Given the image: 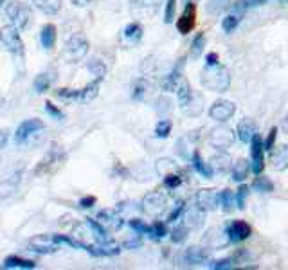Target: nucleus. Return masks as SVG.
I'll use <instances>...</instances> for the list:
<instances>
[{
	"label": "nucleus",
	"instance_id": "obj_1",
	"mask_svg": "<svg viewBox=\"0 0 288 270\" xmlns=\"http://www.w3.org/2000/svg\"><path fill=\"white\" fill-rule=\"evenodd\" d=\"M202 85L215 92H227L231 86V74L222 65H206L202 70Z\"/></svg>",
	"mask_w": 288,
	"mask_h": 270
},
{
	"label": "nucleus",
	"instance_id": "obj_2",
	"mask_svg": "<svg viewBox=\"0 0 288 270\" xmlns=\"http://www.w3.org/2000/svg\"><path fill=\"white\" fill-rule=\"evenodd\" d=\"M166 206H168V197H166V193H162V191H151V193H148L141 202L142 211H144L148 216H153V218L162 215L164 211H166Z\"/></svg>",
	"mask_w": 288,
	"mask_h": 270
},
{
	"label": "nucleus",
	"instance_id": "obj_3",
	"mask_svg": "<svg viewBox=\"0 0 288 270\" xmlns=\"http://www.w3.org/2000/svg\"><path fill=\"white\" fill-rule=\"evenodd\" d=\"M6 13L8 18L11 20L15 27L18 29H26L31 22V8L24 2H11V4L6 8Z\"/></svg>",
	"mask_w": 288,
	"mask_h": 270
},
{
	"label": "nucleus",
	"instance_id": "obj_4",
	"mask_svg": "<svg viewBox=\"0 0 288 270\" xmlns=\"http://www.w3.org/2000/svg\"><path fill=\"white\" fill-rule=\"evenodd\" d=\"M88 52V42L83 35H74L72 38L67 42L63 51V58L67 61H79L83 60Z\"/></svg>",
	"mask_w": 288,
	"mask_h": 270
},
{
	"label": "nucleus",
	"instance_id": "obj_5",
	"mask_svg": "<svg viewBox=\"0 0 288 270\" xmlns=\"http://www.w3.org/2000/svg\"><path fill=\"white\" fill-rule=\"evenodd\" d=\"M18 27H15L13 24L4 29H0V40L4 42V47L13 54H24V42L20 38V33H18Z\"/></svg>",
	"mask_w": 288,
	"mask_h": 270
},
{
	"label": "nucleus",
	"instance_id": "obj_6",
	"mask_svg": "<svg viewBox=\"0 0 288 270\" xmlns=\"http://www.w3.org/2000/svg\"><path fill=\"white\" fill-rule=\"evenodd\" d=\"M209 142L213 148H216L218 151H225L227 148H231L234 142V133L227 126H216L209 133Z\"/></svg>",
	"mask_w": 288,
	"mask_h": 270
},
{
	"label": "nucleus",
	"instance_id": "obj_7",
	"mask_svg": "<svg viewBox=\"0 0 288 270\" xmlns=\"http://www.w3.org/2000/svg\"><path fill=\"white\" fill-rule=\"evenodd\" d=\"M162 6V0H132L130 11L135 18H151Z\"/></svg>",
	"mask_w": 288,
	"mask_h": 270
},
{
	"label": "nucleus",
	"instance_id": "obj_8",
	"mask_svg": "<svg viewBox=\"0 0 288 270\" xmlns=\"http://www.w3.org/2000/svg\"><path fill=\"white\" fill-rule=\"evenodd\" d=\"M195 26H197V4L187 2L180 18L176 20V29H178L180 35H189L191 31L195 29Z\"/></svg>",
	"mask_w": 288,
	"mask_h": 270
},
{
	"label": "nucleus",
	"instance_id": "obj_9",
	"mask_svg": "<svg viewBox=\"0 0 288 270\" xmlns=\"http://www.w3.org/2000/svg\"><path fill=\"white\" fill-rule=\"evenodd\" d=\"M236 112V105L232 101H225V99H220L209 108V117L215 119L216 123H227Z\"/></svg>",
	"mask_w": 288,
	"mask_h": 270
},
{
	"label": "nucleus",
	"instance_id": "obj_10",
	"mask_svg": "<svg viewBox=\"0 0 288 270\" xmlns=\"http://www.w3.org/2000/svg\"><path fill=\"white\" fill-rule=\"evenodd\" d=\"M250 162H252V166H250V169L254 171V175H259V173L263 171V167H265V157H263V151H265V148H263V141L261 137H259L258 133L252 137V141H250Z\"/></svg>",
	"mask_w": 288,
	"mask_h": 270
},
{
	"label": "nucleus",
	"instance_id": "obj_11",
	"mask_svg": "<svg viewBox=\"0 0 288 270\" xmlns=\"http://www.w3.org/2000/svg\"><path fill=\"white\" fill-rule=\"evenodd\" d=\"M43 130V121L42 119H27L24 121L20 126L17 128V133H15V141L17 144H22V142H26L31 135H35L36 132Z\"/></svg>",
	"mask_w": 288,
	"mask_h": 270
},
{
	"label": "nucleus",
	"instance_id": "obj_12",
	"mask_svg": "<svg viewBox=\"0 0 288 270\" xmlns=\"http://www.w3.org/2000/svg\"><path fill=\"white\" fill-rule=\"evenodd\" d=\"M29 247L33 252H38V254H51L56 250L58 243L54 240V236H49V234H38L35 238H31L29 241Z\"/></svg>",
	"mask_w": 288,
	"mask_h": 270
},
{
	"label": "nucleus",
	"instance_id": "obj_13",
	"mask_svg": "<svg viewBox=\"0 0 288 270\" xmlns=\"http://www.w3.org/2000/svg\"><path fill=\"white\" fill-rule=\"evenodd\" d=\"M195 204L202 211H215L216 206L220 204V195L215 189H200L195 197Z\"/></svg>",
	"mask_w": 288,
	"mask_h": 270
},
{
	"label": "nucleus",
	"instance_id": "obj_14",
	"mask_svg": "<svg viewBox=\"0 0 288 270\" xmlns=\"http://www.w3.org/2000/svg\"><path fill=\"white\" fill-rule=\"evenodd\" d=\"M227 236H229V241L232 243H238V241H243L247 240L250 234H252V227H250L249 223L243 222V220H236V222H232L227 229Z\"/></svg>",
	"mask_w": 288,
	"mask_h": 270
},
{
	"label": "nucleus",
	"instance_id": "obj_15",
	"mask_svg": "<svg viewBox=\"0 0 288 270\" xmlns=\"http://www.w3.org/2000/svg\"><path fill=\"white\" fill-rule=\"evenodd\" d=\"M182 67H184V58L178 60V63L173 67L171 72L164 76V79L160 81V88H162L164 92H173V90L178 88V83H180V76H182Z\"/></svg>",
	"mask_w": 288,
	"mask_h": 270
},
{
	"label": "nucleus",
	"instance_id": "obj_16",
	"mask_svg": "<svg viewBox=\"0 0 288 270\" xmlns=\"http://www.w3.org/2000/svg\"><path fill=\"white\" fill-rule=\"evenodd\" d=\"M204 220H206V211H202L195 204L193 207H189V209L185 211L184 222L182 223H184L187 229H200L204 225Z\"/></svg>",
	"mask_w": 288,
	"mask_h": 270
},
{
	"label": "nucleus",
	"instance_id": "obj_17",
	"mask_svg": "<svg viewBox=\"0 0 288 270\" xmlns=\"http://www.w3.org/2000/svg\"><path fill=\"white\" fill-rule=\"evenodd\" d=\"M98 222L101 223L107 231H117V229L123 227V220H121V216L112 209L101 211L98 215Z\"/></svg>",
	"mask_w": 288,
	"mask_h": 270
},
{
	"label": "nucleus",
	"instance_id": "obj_18",
	"mask_svg": "<svg viewBox=\"0 0 288 270\" xmlns=\"http://www.w3.org/2000/svg\"><path fill=\"white\" fill-rule=\"evenodd\" d=\"M182 261L187 266H195V265H202L207 261V252L204 249H198V247H189L182 254Z\"/></svg>",
	"mask_w": 288,
	"mask_h": 270
},
{
	"label": "nucleus",
	"instance_id": "obj_19",
	"mask_svg": "<svg viewBox=\"0 0 288 270\" xmlns=\"http://www.w3.org/2000/svg\"><path fill=\"white\" fill-rule=\"evenodd\" d=\"M270 162L275 171H284V169H288V144L279 146V148L272 153Z\"/></svg>",
	"mask_w": 288,
	"mask_h": 270
},
{
	"label": "nucleus",
	"instance_id": "obj_20",
	"mask_svg": "<svg viewBox=\"0 0 288 270\" xmlns=\"http://www.w3.org/2000/svg\"><path fill=\"white\" fill-rule=\"evenodd\" d=\"M218 232L220 229H211V231L206 234V238H204L206 243L211 245V249H222L224 245H227V240H229L227 231H222V234H218Z\"/></svg>",
	"mask_w": 288,
	"mask_h": 270
},
{
	"label": "nucleus",
	"instance_id": "obj_21",
	"mask_svg": "<svg viewBox=\"0 0 288 270\" xmlns=\"http://www.w3.org/2000/svg\"><path fill=\"white\" fill-rule=\"evenodd\" d=\"M40 42L45 49H52L56 45V26L52 24H45L40 33Z\"/></svg>",
	"mask_w": 288,
	"mask_h": 270
},
{
	"label": "nucleus",
	"instance_id": "obj_22",
	"mask_svg": "<svg viewBox=\"0 0 288 270\" xmlns=\"http://www.w3.org/2000/svg\"><path fill=\"white\" fill-rule=\"evenodd\" d=\"M254 135H256V125H254L252 121L250 119L240 121V125H238V139L241 142H250Z\"/></svg>",
	"mask_w": 288,
	"mask_h": 270
},
{
	"label": "nucleus",
	"instance_id": "obj_23",
	"mask_svg": "<svg viewBox=\"0 0 288 270\" xmlns=\"http://www.w3.org/2000/svg\"><path fill=\"white\" fill-rule=\"evenodd\" d=\"M33 4H35V8L40 9L42 13L56 15V13H60L63 0H33Z\"/></svg>",
	"mask_w": 288,
	"mask_h": 270
},
{
	"label": "nucleus",
	"instance_id": "obj_24",
	"mask_svg": "<svg viewBox=\"0 0 288 270\" xmlns=\"http://www.w3.org/2000/svg\"><path fill=\"white\" fill-rule=\"evenodd\" d=\"M191 162H193V167L197 169V173H200V175L204 176V178H211L213 173H215V169H213L209 164L204 162L202 155H200V151H195L193 157H191Z\"/></svg>",
	"mask_w": 288,
	"mask_h": 270
},
{
	"label": "nucleus",
	"instance_id": "obj_25",
	"mask_svg": "<svg viewBox=\"0 0 288 270\" xmlns=\"http://www.w3.org/2000/svg\"><path fill=\"white\" fill-rule=\"evenodd\" d=\"M6 268H36V263L33 259H26V257H20V256H9L6 257L4 261Z\"/></svg>",
	"mask_w": 288,
	"mask_h": 270
},
{
	"label": "nucleus",
	"instance_id": "obj_26",
	"mask_svg": "<svg viewBox=\"0 0 288 270\" xmlns=\"http://www.w3.org/2000/svg\"><path fill=\"white\" fill-rule=\"evenodd\" d=\"M249 171H250L249 160L247 159L236 160L234 166H232V180L234 182H243L247 178V175H249Z\"/></svg>",
	"mask_w": 288,
	"mask_h": 270
},
{
	"label": "nucleus",
	"instance_id": "obj_27",
	"mask_svg": "<svg viewBox=\"0 0 288 270\" xmlns=\"http://www.w3.org/2000/svg\"><path fill=\"white\" fill-rule=\"evenodd\" d=\"M101 77H95L94 81L92 83H88V85L85 86V88H81L79 90V99H81L83 103H88V101H92V99L98 96V92H99V85H101Z\"/></svg>",
	"mask_w": 288,
	"mask_h": 270
},
{
	"label": "nucleus",
	"instance_id": "obj_28",
	"mask_svg": "<svg viewBox=\"0 0 288 270\" xmlns=\"http://www.w3.org/2000/svg\"><path fill=\"white\" fill-rule=\"evenodd\" d=\"M211 167L215 171H220V173H225L227 169H231V157L224 151H220V153L213 155L211 159Z\"/></svg>",
	"mask_w": 288,
	"mask_h": 270
},
{
	"label": "nucleus",
	"instance_id": "obj_29",
	"mask_svg": "<svg viewBox=\"0 0 288 270\" xmlns=\"http://www.w3.org/2000/svg\"><path fill=\"white\" fill-rule=\"evenodd\" d=\"M184 108V112L187 114V116H191V117H197V116H200L202 114V110H204V98L202 96H191V99H189V103L185 105V107H182Z\"/></svg>",
	"mask_w": 288,
	"mask_h": 270
},
{
	"label": "nucleus",
	"instance_id": "obj_30",
	"mask_svg": "<svg viewBox=\"0 0 288 270\" xmlns=\"http://www.w3.org/2000/svg\"><path fill=\"white\" fill-rule=\"evenodd\" d=\"M150 90H151V83L148 81V79H144V77H139L134 85L132 96H134V99H139V101H141V99H144V96H146Z\"/></svg>",
	"mask_w": 288,
	"mask_h": 270
},
{
	"label": "nucleus",
	"instance_id": "obj_31",
	"mask_svg": "<svg viewBox=\"0 0 288 270\" xmlns=\"http://www.w3.org/2000/svg\"><path fill=\"white\" fill-rule=\"evenodd\" d=\"M60 159H61V153L56 150V146H52L51 150H49V155H45L43 160L40 162V166L36 167V175H40V173L45 169V166H49V164H52V162H58Z\"/></svg>",
	"mask_w": 288,
	"mask_h": 270
},
{
	"label": "nucleus",
	"instance_id": "obj_32",
	"mask_svg": "<svg viewBox=\"0 0 288 270\" xmlns=\"http://www.w3.org/2000/svg\"><path fill=\"white\" fill-rule=\"evenodd\" d=\"M125 38L132 40V42H139L142 38V26L139 22H132L125 27Z\"/></svg>",
	"mask_w": 288,
	"mask_h": 270
},
{
	"label": "nucleus",
	"instance_id": "obj_33",
	"mask_svg": "<svg viewBox=\"0 0 288 270\" xmlns=\"http://www.w3.org/2000/svg\"><path fill=\"white\" fill-rule=\"evenodd\" d=\"M176 92H178V103H180V107H185V105L189 103L191 96H193V90H191L189 83L182 81L178 85V88H176Z\"/></svg>",
	"mask_w": 288,
	"mask_h": 270
},
{
	"label": "nucleus",
	"instance_id": "obj_34",
	"mask_svg": "<svg viewBox=\"0 0 288 270\" xmlns=\"http://www.w3.org/2000/svg\"><path fill=\"white\" fill-rule=\"evenodd\" d=\"M17 180H4L0 184V202L2 200H8L9 197H13L15 191H17Z\"/></svg>",
	"mask_w": 288,
	"mask_h": 270
},
{
	"label": "nucleus",
	"instance_id": "obj_35",
	"mask_svg": "<svg viewBox=\"0 0 288 270\" xmlns=\"http://www.w3.org/2000/svg\"><path fill=\"white\" fill-rule=\"evenodd\" d=\"M252 188L256 189V191H259V193H270V191H274V184H272V180H268L267 176H256Z\"/></svg>",
	"mask_w": 288,
	"mask_h": 270
},
{
	"label": "nucleus",
	"instance_id": "obj_36",
	"mask_svg": "<svg viewBox=\"0 0 288 270\" xmlns=\"http://www.w3.org/2000/svg\"><path fill=\"white\" fill-rule=\"evenodd\" d=\"M204 47H206V36H204V33H197L193 43H191V56L198 58V56L202 54Z\"/></svg>",
	"mask_w": 288,
	"mask_h": 270
},
{
	"label": "nucleus",
	"instance_id": "obj_37",
	"mask_svg": "<svg viewBox=\"0 0 288 270\" xmlns=\"http://www.w3.org/2000/svg\"><path fill=\"white\" fill-rule=\"evenodd\" d=\"M171 133V121L169 119H160L155 126V135L159 139H166Z\"/></svg>",
	"mask_w": 288,
	"mask_h": 270
},
{
	"label": "nucleus",
	"instance_id": "obj_38",
	"mask_svg": "<svg viewBox=\"0 0 288 270\" xmlns=\"http://www.w3.org/2000/svg\"><path fill=\"white\" fill-rule=\"evenodd\" d=\"M51 81H52V77L51 74H40V76H36L35 79V90L38 92V94H42V92H45V90L51 86Z\"/></svg>",
	"mask_w": 288,
	"mask_h": 270
},
{
	"label": "nucleus",
	"instance_id": "obj_39",
	"mask_svg": "<svg viewBox=\"0 0 288 270\" xmlns=\"http://www.w3.org/2000/svg\"><path fill=\"white\" fill-rule=\"evenodd\" d=\"M168 234V229H166V223L162 222H155L153 225H150V236L153 240H162L164 236Z\"/></svg>",
	"mask_w": 288,
	"mask_h": 270
},
{
	"label": "nucleus",
	"instance_id": "obj_40",
	"mask_svg": "<svg viewBox=\"0 0 288 270\" xmlns=\"http://www.w3.org/2000/svg\"><path fill=\"white\" fill-rule=\"evenodd\" d=\"M86 69L90 70V72H94L98 77H101V79H105V74H107V67H105L103 61L99 60H92L90 63L86 65Z\"/></svg>",
	"mask_w": 288,
	"mask_h": 270
},
{
	"label": "nucleus",
	"instance_id": "obj_41",
	"mask_svg": "<svg viewBox=\"0 0 288 270\" xmlns=\"http://www.w3.org/2000/svg\"><path fill=\"white\" fill-rule=\"evenodd\" d=\"M182 184V176L178 173H169V175L164 176V186L168 189H176Z\"/></svg>",
	"mask_w": 288,
	"mask_h": 270
},
{
	"label": "nucleus",
	"instance_id": "obj_42",
	"mask_svg": "<svg viewBox=\"0 0 288 270\" xmlns=\"http://www.w3.org/2000/svg\"><path fill=\"white\" fill-rule=\"evenodd\" d=\"M220 204H222L225 213H231L232 211V193L229 189H224V191L220 193Z\"/></svg>",
	"mask_w": 288,
	"mask_h": 270
},
{
	"label": "nucleus",
	"instance_id": "obj_43",
	"mask_svg": "<svg viewBox=\"0 0 288 270\" xmlns=\"http://www.w3.org/2000/svg\"><path fill=\"white\" fill-rule=\"evenodd\" d=\"M187 231H189V229H187V227L184 225V223H182V225H178L176 229H173L171 240L175 241V243H182V241H184L185 238H187Z\"/></svg>",
	"mask_w": 288,
	"mask_h": 270
},
{
	"label": "nucleus",
	"instance_id": "obj_44",
	"mask_svg": "<svg viewBox=\"0 0 288 270\" xmlns=\"http://www.w3.org/2000/svg\"><path fill=\"white\" fill-rule=\"evenodd\" d=\"M175 11H176V0H168L166 2V11H164V22L171 24L175 20Z\"/></svg>",
	"mask_w": 288,
	"mask_h": 270
},
{
	"label": "nucleus",
	"instance_id": "obj_45",
	"mask_svg": "<svg viewBox=\"0 0 288 270\" xmlns=\"http://www.w3.org/2000/svg\"><path fill=\"white\" fill-rule=\"evenodd\" d=\"M130 227L134 229L135 232H139V234H150V225H146L142 220H130Z\"/></svg>",
	"mask_w": 288,
	"mask_h": 270
},
{
	"label": "nucleus",
	"instance_id": "obj_46",
	"mask_svg": "<svg viewBox=\"0 0 288 270\" xmlns=\"http://www.w3.org/2000/svg\"><path fill=\"white\" fill-rule=\"evenodd\" d=\"M227 2H229V0H209V2H207V11H209V13H213V15L220 13V11L227 6Z\"/></svg>",
	"mask_w": 288,
	"mask_h": 270
},
{
	"label": "nucleus",
	"instance_id": "obj_47",
	"mask_svg": "<svg viewBox=\"0 0 288 270\" xmlns=\"http://www.w3.org/2000/svg\"><path fill=\"white\" fill-rule=\"evenodd\" d=\"M247 197H249V188H247V186H240V189H238V193H236V204L240 209H245Z\"/></svg>",
	"mask_w": 288,
	"mask_h": 270
},
{
	"label": "nucleus",
	"instance_id": "obj_48",
	"mask_svg": "<svg viewBox=\"0 0 288 270\" xmlns=\"http://www.w3.org/2000/svg\"><path fill=\"white\" fill-rule=\"evenodd\" d=\"M238 24H240V18L238 17H225L224 22H222V27H224L225 33H232L238 27Z\"/></svg>",
	"mask_w": 288,
	"mask_h": 270
},
{
	"label": "nucleus",
	"instance_id": "obj_49",
	"mask_svg": "<svg viewBox=\"0 0 288 270\" xmlns=\"http://www.w3.org/2000/svg\"><path fill=\"white\" fill-rule=\"evenodd\" d=\"M184 211H185V204H184V202H182V200L176 202V207L171 211V215L168 216V222H176V220L182 216V213H184Z\"/></svg>",
	"mask_w": 288,
	"mask_h": 270
},
{
	"label": "nucleus",
	"instance_id": "obj_50",
	"mask_svg": "<svg viewBox=\"0 0 288 270\" xmlns=\"http://www.w3.org/2000/svg\"><path fill=\"white\" fill-rule=\"evenodd\" d=\"M58 98L61 99H79V90H72V88H61L56 92Z\"/></svg>",
	"mask_w": 288,
	"mask_h": 270
},
{
	"label": "nucleus",
	"instance_id": "obj_51",
	"mask_svg": "<svg viewBox=\"0 0 288 270\" xmlns=\"http://www.w3.org/2000/svg\"><path fill=\"white\" fill-rule=\"evenodd\" d=\"M232 263H234V257H227V259H220V261L209 263V266L215 270H224V268H232Z\"/></svg>",
	"mask_w": 288,
	"mask_h": 270
},
{
	"label": "nucleus",
	"instance_id": "obj_52",
	"mask_svg": "<svg viewBox=\"0 0 288 270\" xmlns=\"http://www.w3.org/2000/svg\"><path fill=\"white\" fill-rule=\"evenodd\" d=\"M275 137H277V128H272V130H270V133H268L267 141L263 142V148H265V150H267V151H270L272 148H274Z\"/></svg>",
	"mask_w": 288,
	"mask_h": 270
},
{
	"label": "nucleus",
	"instance_id": "obj_53",
	"mask_svg": "<svg viewBox=\"0 0 288 270\" xmlns=\"http://www.w3.org/2000/svg\"><path fill=\"white\" fill-rule=\"evenodd\" d=\"M45 112H47L49 116L54 117V119H58V121L63 119V114H61V110H58V108L54 107V105H52V103H49V101H47V103H45Z\"/></svg>",
	"mask_w": 288,
	"mask_h": 270
},
{
	"label": "nucleus",
	"instance_id": "obj_54",
	"mask_svg": "<svg viewBox=\"0 0 288 270\" xmlns=\"http://www.w3.org/2000/svg\"><path fill=\"white\" fill-rule=\"evenodd\" d=\"M94 206H95V197H83L79 200V207H83V209H90Z\"/></svg>",
	"mask_w": 288,
	"mask_h": 270
},
{
	"label": "nucleus",
	"instance_id": "obj_55",
	"mask_svg": "<svg viewBox=\"0 0 288 270\" xmlns=\"http://www.w3.org/2000/svg\"><path fill=\"white\" fill-rule=\"evenodd\" d=\"M206 65H218V54H216V52H211V54H207Z\"/></svg>",
	"mask_w": 288,
	"mask_h": 270
},
{
	"label": "nucleus",
	"instance_id": "obj_56",
	"mask_svg": "<svg viewBox=\"0 0 288 270\" xmlns=\"http://www.w3.org/2000/svg\"><path fill=\"white\" fill-rule=\"evenodd\" d=\"M137 247H141V240H132L125 243V249H137Z\"/></svg>",
	"mask_w": 288,
	"mask_h": 270
},
{
	"label": "nucleus",
	"instance_id": "obj_57",
	"mask_svg": "<svg viewBox=\"0 0 288 270\" xmlns=\"http://www.w3.org/2000/svg\"><path fill=\"white\" fill-rule=\"evenodd\" d=\"M6 142H8V132H6V130H0V148H4Z\"/></svg>",
	"mask_w": 288,
	"mask_h": 270
},
{
	"label": "nucleus",
	"instance_id": "obj_58",
	"mask_svg": "<svg viewBox=\"0 0 288 270\" xmlns=\"http://www.w3.org/2000/svg\"><path fill=\"white\" fill-rule=\"evenodd\" d=\"M90 2L92 0H72V4L77 6V8H85V6H88Z\"/></svg>",
	"mask_w": 288,
	"mask_h": 270
},
{
	"label": "nucleus",
	"instance_id": "obj_59",
	"mask_svg": "<svg viewBox=\"0 0 288 270\" xmlns=\"http://www.w3.org/2000/svg\"><path fill=\"white\" fill-rule=\"evenodd\" d=\"M281 126H283V130H284V132L288 133V116H286V117H284V119H283V125H281Z\"/></svg>",
	"mask_w": 288,
	"mask_h": 270
},
{
	"label": "nucleus",
	"instance_id": "obj_60",
	"mask_svg": "<svg viewBox=\"0 0 288 270\" xmlns=\"http://www.w3.org/2000/svg\"><path fill=\"white\" fill-rule=\"evenodd\" d=\"M4 2H6V0H0V8H2V6H4Z\"/></svg>",
	"mask_w": 288,
	"mask_h": 270
},
{
	"label": "nucleus",
	"instance_id": "obj_61",
	"mask_svg": "<svg viewBox=\"0 0 288 270\" xmlns=\"http://www.w3.org/2000/svg\"><path fill=\"white\" fill-rule=\"evenodd\" d=\"M184 2H185V4H187V2H191V0H184Z\"/></svg>",
	"mask_w": 288,
	"mask_h": 270
}]
</instances>
